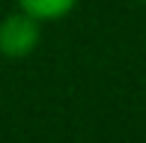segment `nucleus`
<instances>
[{
    "mask_svg": "<svg viewBox=\"0 0 146 143\" xmlns=\"http://www.w3.org/2000/svg\"><path fill=\"white\" fill-rule=\"evenodd\" d=\"M143 3H146V0H143Z\"/></svg>",
    "mask_w": 146,
    "mask_h": 143,
    "instance_id": "7ed1b4c3",
    "label": "nucleus"
},
{
    "mask_svg": "<svg viewBox=\"0 0 146 143\" xmlns=\"http://www.w3.org/2000/svg\"><path fill=\"white\" fill-rule=\"evenodd\" d=\"M75 3L78 0H18V6L39 21H57V18L69 15Z\"/></svg>",
    "mask_w": 146,
    "mask_h": 143,
    "instance_id": "f03ea898",
    "label": "nucleus"
},
{
    "mask_svg": "<svg viewBox=\"0 0 146 143\" xmlns=\"http://www.w3.org/2000/svg\"><path fill=\"white\" fill-rule=\"evenodd\" d=\"M39 39H42V30H39V18L27 15V12H18V15H9L0 21V54L12 57V60H21V57H30L36 51Z\"/></svg>",
    "mask_w": 146,
    "mask_h": 143,
    "instance_id": "f257e3e1",
    "label": "nucleus"
}]
</instances>
